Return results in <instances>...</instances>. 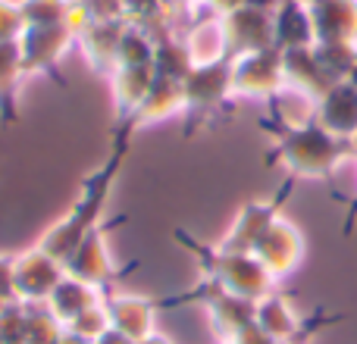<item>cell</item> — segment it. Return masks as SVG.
Here are the masks:
<instances>
[{"label":"cell","mask_w":357,"mask_h":344,"mask_svg":"<svg viewBox=\"0 0 357 344\" xmlns=\"http://www.w3.org/2000/svg\"><path fill=\"white\" fill-rule=\"evenodd\" d=\"M132 135H135L132 125H116V132H113V148H110V154H107V160L85 175V182H82V188H79V197H75L73 207L66 210V216H60V222H54V226L38 238V247H41L44 253H50V257L60 260V263H66V257L82 244V238L100 226V216H104V210H107L110 191H113V185H116L119 172H123L126 154H129Z\"/></svg>","instance_id":"cell-1"},{"label":"cell","mask_w":357,"mask_h":344,"mask_svg":"<svg viewBox=\"0 0 357 344\" xmlns=\"http://www.w3.org/2000/svg\"><path fill=\"white\" fill-rule=\"evenodd\" d=\"M260 129L273 135V150L266 154V163L279 166L285 172V178H295V182H301V178L326 182L339 163H345L348 157H357L351 141H342V138L329 135L317 119L289 125V123L264 116Z\"/></svg>","instance_id":"cell-2"},{"label":"cell","mask_w":357,"mask_h":344,"mask_svg":"<svg viewBox=\"0 0 357 344\" xmlns=\"http://www.w3.org/2000/svg\"><path fill=\"white\" fill-rule=\"evenodd\" d=\"M176 238L185 244V251L201 263L207 285L226 291V295L245 297V301H260L270 291H276V279L266 272V266L260 263L254 253H235V251H220V247L201 244L197 238H191L188 232L178 228Z\"/></svg>","instance_id":"cell-3"},{"label":"cell","mask_w":357,"mask_h":344,"mask_svg":"<svg viewBox=\"0 0 357 344\" xmlns=\"http://www.w3.org/2000/svg\"><path fill=\"white\" fill-rule=\"evenodd\" d=\"M185 88V135L197 129V125L210 123L220 116L229 104H232V66L229 60L213 63V66H195L182 81Z\"/></svg>","instance_id":"cell-4"},{"label":"cell","mask_w":357,"mask_h":344,"mask_svg":"<svg viewBox=\"0 0 357 344\" xmlns=\"http://www.w3.org/2000/svg\"><path fill=\"white\" fill-rule=\"evenodd\" d=\"M232 66V97L235 100H266L285 91V69L282 50L264 47L254 54H241L229 60Z\"/></svg>","instance_id":"cell-5"},{"label":"cell","mask_w":357,"mask_h":344,"mask_svg":"<svg viewBox=\"0 0 357 344\" xmlns=\"http://www.w3.org/2000/svg\"><path fill=\"white\" fill-rule=\"evenodd\" d=\"M16 44L25 75H47L50 81L66 88V79L60 75V60L69 54V47H75V31L69 25H29Z\"/></svg>","instance_id":"cell-6"},{"label":"cell","mask_w":357,"mask_h":344,"mask_svg":"<svg viewBox=\"0 0 357 344\" xmlns=\"http://www.w3.org/2000/svg\"><path fill=\"white\" fill-rule=\"evenodd\" d=\"M295 185H298L295 178H285L270 201H248L245 207L238 210L235 222L229 226L226 238L216 247H220V251H235V253H254V244H257L260 235L279 219V210H282V203L289 201V194L295 191Z\"/></svg>","instance_id":"cell-7"},{"label":"cell","mask_w":357,"mask_h":344,"mask_svg":"<svg viewBox=\"0 0 357 344\" xmlns=\"http://www.w3.org/2000/svg\"><path fill=\"white\" fill-rule=\"evenodd\" d=\"M66 269L60 260L44 253L41 247H29V251L13 257V291H16V304H47L54 288L63 282Z\"/></svg>","instance_id":"cell-8"},{"label":"cell","mask_w":357,"mask_h":344,"mask_svg":"<svg viewBox=\"0 0 357 344\" xmlns=\"http://www.w3.org/2000/svg\"><path fill=\"white\" fill-rule=\"evenodd\" d=\"M116 222H126V216L123 219H113L110 226L100 222L94 232H88L85 238H82V244L75 247V251L66 257V263H63L66 276L82 279V282L94 285V288H100V291H104L110 282H116L119 269H116V260H113L110 244H107V235H110V228L116 226Z\"/></svg>","instance_id":"cell-9"},{"label":"cell","mask_w":357,"mask_h":344,"mask_svg":"<svg viewBox=\"0 0 357 344\" xmlns=\"http://www.w3.org/2000/svg\"><path fill=\"white\" fill-rule=\"evenodd\" d=\"M254 257H257L260 263L266 266V272L279 282V279L291 276V272L301 266V260H304V235L298 232V226H291L289 219L279 216V219L273 222L264 235H260L257 244H254Z\"/></svg>","instance_id":"cell-10"},{"label":"cell","mask_w":357,"mask_h":344,"mask_svg":"<svg viewBox=\"0 0 357 344\" xmlns=\"http://www.w3.org/2000/svg\"><path fill=\"white\" fill-rule=\"evenodd\" d=\"M222 29H226V44H229V60L241 54H254L264 47H276L273 38V16L260 6L241 3L229 16H222Z\"/></svg>","instance_id":"cell-11"},{"label":"cell","mask_w":357,"mask_h":344,"mask_svg":"<svg viewBox=\"0 0 357 344\" xmlns=\"http://www.w3.org/2000/svg\"><path fill=\"white\" fill-rule=\"evenodd\" d=\"M195 295H201L204 307H207V316H210V326H213L220 341L238 338L254 322V304L257 301H245V297L226 295V291L213 288V285H207V282H204Z\"/></svg>","instance_id":"cell-12"},{"label":"cell","mask_w":357,"mask_h":344,"mask_svg":"<svg viewBox=\"0 0 357 344\" xmlns=\"http://www.w3.org/2000/svg\"><path fill=\"white\" fill-rule=\"evenodd\" d=\"M104 307L110 313V329L123 332L129 341H142L148 335H154V322H157V310L163 304L148 301L142 295H126V291H113L104 295Z\"/></svg>","instance_id":"cell-13"},{"label":"cell","mask_w":357,"mask_h":344,"mask_svg":"<svg viewBox=\"0 0 357 344\" xmlns=\"http://www.w3.org/2000/svg\"><path fill=\"white\" fill-rule=\"evenodd\" d=\"M314 119L342 141L357 138V88L351 81H335L314 107Z\"/></svg>","instance_id":"cell-14"},{"label":"cell","mask_w":357,"mask_h":344,"mask_svg":"<svg viewBox=\"0 0 357 344\" xmlns=\"http://www.w3.org/2000/svg\"><path fill=\"white\" fill-rule=\"evenodd\" d=\"M126 31L123 19H94L85 31H79L75 47L82 50V56L88 60V66L98 75L110 79V72L116 69V50H119V38Z\"/></svg>","instance_id":"cell-15"},{"label":"cell","mask_w":357,"mask_h":344,"mask_svg":"<svg viewBox=\"0 0 357 344\" xmlns=\"http://www.w3.org/2000/svg\"><path fill=\"white\" fill-rule=\"evenodd\" d=\"M282 69H285V88L304 94V97L314 100V104L335 85V79L323 69L314 47L282 50Z\"/></svg>","instance_id":"cell-16"},{"label":"cell","mask_w":357,"mask_h":344,"mask_svg":"<svg viewBox=\"0 0 357 344\" xmlns=\"http://www.w3.org/2000/svg\"><path fill=\"white\" fill-rule=\"evenodd\" d=\"M154 66H116L110 72V94H113V116L116 125L132 123L142 100L148 97V88L154 81Z\"/></svg>","instance_id":"cell-17"},{"label":"cell","mask_w":357,"mask_h":344,"mask_svg":"<svg viewBox=\"0 0 357 344\" xmlns=\"http://www.w3.org/2000/svg\"><path fill=\"white\" fill-rule=\"evenodd\" d=\"M185 110V88H182V79H169V75H154L148 88V97L142 100L138 113L132 116V129H144V125H154V123H163L169 116H178Z\"/></svg>","instance_id":"cell-18"},{"label":"cell","mask_w":357,"mask_h":344,"mask_svg":"<svg viewBox=\"0 0 357 344\" xmlns=\"http://www.w3.org/2000/svg\"><path fill=\"white\" fill-rule=\"evenodd\" d=\"M185 50H188L191 66H213V63L229 60V44H226V29H222L220 16H207L191 22V29L182 38Z\"/></svg>","instance_id":"cell-19"},{"label":"cell","mask_w":357,"mask_h":344,"mask_svg":"<svg viewBox=\"0 0 357 344\" xmlns=\"http://www.w3.org/2000/svg\"><path fill=\"white\" fill-rule=\"evenodd\" d=\"M100 301H104V291H100V288L82 282V279L63 276V282L54 288V295L47 297V304H44V307H47L50 313L63 322V329H66L75 316L85 313L88 307H94V304H100Z\"/></svg>","instance_id":"cell-20"},{"label":"cell","mask_w":357,"mask_h":344,"mask_svg":"<svg viewBox=\"0 0 357 344\" xmlns=\"http://www.w3.org/2000/svg\"><path fill=\"white\" fill-rule=\"evenodd\" d=\"M254 322L273 341H298V335H301V320L291 310V304L285 301V295H279V291H270L266 297H260L254 304Z\"/></svg>","instance_id":"cell-21"},{"label":"cell","mask_w":357,"mask_h":344,"mask_svg":"<svg viewBox=\"0 0 357 344\" xmlns=\"http://www.w3.org/2000/svg\"><path fill=\"white\" fill-rule=\"evenodd\" d=\"M273 38H276L279 50H298V47H314V19L310 10H304L301 3L289 0L279 6V13L273 16Z\"/></svg>","instance_id":"cell-22"},{"label":"cell","mask_w":357,"mask_h":344,"mask_svg":"<svg viewBox=\"0 0 357 344\" xmlns=\"http://www.w3.org/2000/svg\"><path fill=\"white\" fill-rule=\"evenodd\" d=\"M25 69L19 56V44H0V125L19 123V88H22Z\"/></svg>","instance_id":"cell-23"},{"label":"cell","mask_w":357,"mask_h":344,"mask_svg":"<svg viewBox=\"0 0 357 344\" xmlns=\"http://www.w3.org/2000/svg\"><path fill=\"white\" fill-rule=\"evenodd\" d=\"M25 307V304H22ZM66 332L63 322L50 313L44 304H31L25 307V335H22V344H56L60 335Z\"/></svg>","instance_id":"cell-24"},{"label":"cell","mask_w":357,"mask_h":344,"mask_svg":"<svg viewBox=\"0 0 357 344\" xmlns=\"http://www.w3.org/2000/svg\"><path fill=\"white\" fill-rule=\"evenodd\" d=\"M75 0H19L25 29L29 25H69Z\"/></svg>","instance_id":"cell-25"},{"label":"cell","mask_w":357,"mask_h":344,"mask_svg":"<svg viewBox=\"0 0 357 344\" xmlns=\"http://www.w3.org/2000/svg\"><path fill=\"white\" fill-rule=\"evenodd\" d=\"M66 332L79 335V338H85V341H91V344L98 341L104 332H110V313H107L104 301L94 304V307L85 310V313L75 316V320L66 326Z\"/></svg>","instance_id":"cell-26"},{"label":"cell","mask_w":357,"mask_h":344,"mask_svg":"<svg viewBox=\"0 0 357 344\" xmlns=\"http://www.w3.org/2000/svg\"><path fill=\"white\" fill-rule=\"evenodd\" d=\"M25 22L19 13V0H0V44H16Z\"/></svg>","instance_id":"cell-27"},{"label":"cell","mask_w":357,"mask_h":344,"mask_svg":"<svg viewBox=\"0 0 357 344\" xmlns=\"http://www.w3.org/2000/svg\"><path fill=\"white\" fill-rule=\"evenodd\" d=\"M0 297L16 301V291H13V257H3V253H0Z\"/></svg>","instance_id":"cell-28"},{"label":"cell","mask_w":357,"mask_h":344,"mask_svg":"<svg viewBox=\"0 0 357 344\" xmlns=\"http://www.w3.org/2000/svg\"><path fill=\"white\" fill-rule=\"evenodd\" d=\"M232 341H235V344H279V341H273L270 335H266L264 329L257 326V322H251V326H248L245 332H241L238 338H232Z\"/></svg>","instance_id":"cell-29"},{"label":"cell","mask_w":357,"mask_h":344,"mask_svg":"<svg viewBox=\"0 0 357 344\" xmlns=\"http://www.w3.org/2000/svg\"><path fill=\"white\" fill-rule=\"evenodd\" d=\"M197 3H201L204 10H210L213 16H220V19H222V16H229L232 10H238V6L245 3V0H197Z\"/></svg>","instance_id":"cell-30"},{"label":"cell","mask_w":357,"mask_h":344,"mask_svg":"<svg viewBox=\"0 0 357 344\" xmlns=\"http://www.w3.org/2000/svg\"><path fill=\"white\" fill-rule=\"evenodd\" d=\"M94 344H135V341H129L123 332H116V329H110V332H104V335H100V338L94 341Z\"/></svg>","instance_id":"cell-31"},{"label":"cell","mask_w":357,"mask_h":344,"mask_svg":"<svg viewBox=\"0 0 357 344\" xmlns=\"http://www.w3.org/2000/svg\"><path fill=\"white\" fill-rule=\"evenodd\" d=\"M135 344H173V341H169L167 335L154 332V335H148V338H142V341H135Z\"/></svg>","instance_id":"cell-32"},{"label":"cell","mask_w":357,"mask_h":344,"mask_svg":"<svg viewBox=\"0 0 357 344\" xmlns=\"http://www.w3.org/2000/svg\"><path fill=\"white\" fill-rule=\"evenodd\" d=\"M56 344H91V341L79 338V335H73V332H63V335H60V341H56Z\"/></svg>","instance_id":"cell-33"},{"label":"cell","mask_w":357,"mask_h":344,"mask_svg":"<svg viewBox=\"0 0 357 344\" xmlns=\"http://www.w3.org/2000/svg\"><path fill=\"white\" fill-rule=\"evenodd\" d=\"M354 216H357V197L351 201V210H348V216H345V232H351V226H354Z\"/></svg>","instance_id":"cell-34"},{"label":"cell","mask_w":357,"mask_h":344,"mask_svg":"<svg viewBox=\"0 0 357 344\" xmlns=\"http://www.w3.org/2000/svg\"><path fill=\"white\" fill-rule=\"evenodd\" d=\"M345 81H351V85L357 88V60H354V66H351V72H348V79Z\"/></svg>","instance_id":"cell-35"},{"label":"cell","mask_w":357,"mask_h":344,"mask_svg":"<svg viewBox=\"0 0 357 344\" xmlns=\"http://www.w3.org/2000/svg\"><path fill=\"white\" fill-rule=\"evenodd\" d=\"M10 304H13V301H3V297H0V313H3V310L10 307Z\"/></svg>","instance_id":"cell-36"},{"label":"cell","mask_w":357,"mask_h":344,"mask_svg":"<svg viewBox=\"0 0 357 344\" xmlns=\"http://www.w3.org/2000/svg\"><path fill=\"white\" fill-rule=\"evenodd\" d=\"M279 344H301V341H279Z\"/></svg>","instance_id":"cell-37"},{"label":"cell","mask_w":357,"mask_h":344,"mask_svg":"<svg viewBox=\"0 0 357 344\" xmlns=\"http://www.w3.org/2000/svg\"><path fill=\"white\" fill-rule=\"evenodd\" d=\"M220 344H235V341H220Z\"/></svg>","instance_id":"cell-38"},{"label":"cell","mask_w":357,"mask_h":344,"mask_svg":"<svg viewBox=\"0 0 357 344\" xmlns=\"http://www.w3.org/2000/svg\"><path fill=\"white\" fill-rule=\"evenodd\" d=\"M351 144H354V150H357V138H354V141H351Z\"/></svg>","instance_id":"cell-39"}]
</instances>
